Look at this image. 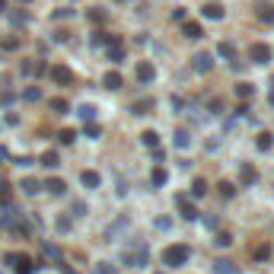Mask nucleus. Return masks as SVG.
<instances>
[{"mask_svg": "<svg viewBox=\"0 0 274 274\" xmlns=\"http://www.w3.org/2000/svg\"><path fill=\"white\" fill-rule=\"evenodd\" d=\"M191 262V245L188 243H172L163 249V265L166 268H182Z\"/></svg>", "mask_w": 274, "mask_h": 274, "instance_id": "nucleus-1", "label": "nucleus"}, {"mask_svg": "<svg viewBox=\"0 0 274 274\" xmlns=\"http://www.w3.org/2000/svg\"><path fill=\"white\" fill-rule=\"evenodd\" d=\"M147 258H150V249H147V243H131L128 249L122 252V262L128 265V268H144Z\"/></svg>", "mask_w": 274, "mask_h": 274, "instance_id": "nucleus-2", "label": "nucleus"}, {"mask_svg": "<svg viewBox=\"0 0 274 274\" xmlns=\"http://www.w3.org/2000/svg\"><path fill=\"white\" fill-rule=\"evenodd\" d=\"M6 265H13V271H16V274H35L38 268H42V262H32V258L23 255V252L6 255Z\"/></svg>", "mask_w": 274, "mask_h": 274, "instance_id": "nucleus-3", "label": "nucleus"}, {"mask_svg": "<svg viewBox=\"0 0 274 274\" xmlns=\"http://www.w3.org/2000/svg\"><path fill=\"white\" fill-rule=\"evenodd\" d=\"M191 70L195 73H211L213 70V55L211 51H198V55L191 58Z\"/></svg>", "mask_w": 274, "mask_h": 274, "instance_id": "nucleus-4", "label": "nucleus"}, {"mask_svg": "<svg viewBox=\"0 0 274 274\" xmlns=\"http://www.w3.org/2000/svg\"><path fill=\"white\" fill-rule=\"evenodd\" d=\"M124 55H128V51H124V42H122V38H112V42L105 45V58H109L112 64H122Z\"/></svg>", "mask_w": 274, "mask_h": 274, "instance_id": "nucleus-5", "label": "nucleus"}, {"mask_svg": "<svg viewBox=\"0 0 274 274\" xmlns=\"http://www.w3.org/2000/svg\"><path fill=\"white\" fill-rule=\"evenodd\" d=\"M176 207H179V213H182V220H198L201 217L198 207L188 201V195H176Z\"/></svg>", "mask_w": 274, "mask_h": 274, "instance_id": "nucleus-6", "label": "nucleus"}, {"mask_svg": "<svg viewBox=\"0 0 274 274\" xmlns=\"http://www.w3.org/2000/svg\"><path fill=\"white\" fill-rule=\"evenodd\" d=\"M249 61H252V64H268V61H271V48H268L265 42H255V45L249 48Z\"/></svg>", "mask_w": 274, "mask_h": 274, "instance_id": "nucleus-7", "label": "nucleus"}, {"mask_svg": "<svg viewBox=\"0 0 274 274\" xmlns=\"http://www.w3.org/2000/svg\"><path fill=\"white\" fill-rule=\"evenodd\" d=\"M134 77H137V83H153L156 80V67H153L150 61H137V70H134Z\"/></svg>", "mask_w": 274, "mask_h": 274, "instance_id": "nucleus-8", "label": "nucleus"}, {"mask_svg": "<svg viewBox=\"0 0 274 274\" xmlns=\"http://www.w3.org/2000/svg\"><path fill=\"white\" fill-rule=\"evenodd\" d=\"M80 185H83L86 191H92V188L102 185V176H99L96 169H83V172H80Z\"/></svg>", "mask_w": 274, "mask_h": 274, "instance_id": "nucleus-9", "label": "nucleus"}, {"mask_svg": "<svg viewBox=\"0 0 274 274\" xmlns=\"http://www.w3.org/2000/svg\"><path fill=\"white\" fill-rule=\"evenodd\" d=\"M128 226H131V220H128V217H118L115 223H109V226H105V239H109V243H112V239H118L124 230H128Z\"/></svg>", "mask_w": 274, "mask_h": 274, "instance_id": "nucleus-10", "label": "nucleus"}, {"mask_svg": "<svg viewBox=\"0 0 274 274\" xmlns=\"http://www.w3.org/2000/svg\"><path fill=\"white\" fill-rule=\"evenodd\" d=\"M239 182L243 185H255L258 182V172H255L252 163H239Z\"/></svg>", "mask_w": 274, "mask_h": 274, "instance_id": "nucleus-11", "label": "nucleus"}, {"mask_svg": "<svg viewBox=\"0 0 274 274\" xmlns=\"http://www.w3.org/2000/svg\"><path fill=\"white\" fill-rule=\"evenodd\" d=\"M102 86H105V90H112V92H118V90H122V86H124L122 73H118V70H109V73H105V77H102Z\"/></svg>", "mask_w": 274, "mask_h": 274, "instance_id": "nucleus-12", "label": "nucleus"}, {"mask_svg": "<svg viewBox=\"0 0 274 274\" xmlns=\"http://www.w3.org/2000/svg\"><path fill=\"white\" fill-rule=\"evenodd\" d=\"M182 35L188 38V42H198V38L204 35V29H201V23H185L182 19Z\"/></svg>", "mask_w": 274, "mask_h": 274, "instance_id": "nucleus-13", "label": "nucleus"}, {"mask_svg": "<svg viewBox=\"0 0 274 274\" xmlns=\"http://www.w3.org/2000/svg\"><path fill=\"white\" fill-rule=\"evenodd\" d=\"M48 73H51V80H55V83H64V86L73 83V73H70V67H61V64H58V67H51Z\"/></svg>", "mask_w": 274, "mask_h": 274, "instance_id": "nucleus-14", "label": "nucleus"}, {"mask_svg": "<svg viewBox=\"0 0 274 274\" xmlns=\"http://www.w3.org/2000/svg\"><path fill=\"white\" fill-rule=\"evenodd\" d=\"M211 268H213V274H239L236 262H230V258H217V262H213Z\"/></svg>", "mask_w": 274, "mask_h": 274, "instance_id": "nucleus-15", "label": "nucleus"}, {"mask_svg": "<svg viewBox=\"0 0 274 274\" xmlns=\"http://www.w3.org/2000/svg\"><path fill=\"white\" fill-rule=\"evenodd\" d=\"M42 188L48 191V195H58V198H61L64 191H67V182H64V179H48V182H45Z\"/></svg>", "mask_w": 274, "mask_h": 274, "instance_id": "nucleus-16", "label": "nucleus"}, {"mask_svg": "<svg viewBox=\"0 0 274 274\" xmlns=\"http://www.w3.org/2000/svg\"><path fill=\"white\" fill-rule=\"evenodd\" d=\"M201 16L217 23V19H223V6H220V3H204V6H201Z\"/></svg>", "mask_w": 274, "mask_h": 274, "instance_id": "nucleus-17", "label": "nucleus"}, {"mask_svg": "<svg viewBox=\"0 0 274 274\" xmlns=\"http://www.w3.org/2000/svg\"><path fill=\"white\" fill-rule=\"evenodd\" d=\"M172 137H176V140H172V147H176V150H185V147L191 144V134H188L185 128H176V134H172Z\"/></svg>", "mask_w": 274, "mask_h": 274, "instance_id": "nucleus-18", "label": "nucleus"}, {"mask_svg": "<svg viewBox=\"0 0 274 274\" xmlns=\"http://www.w3.org/2000/svg\"><path fill=\"white\" fill-rule=\"evenodd\" d=\"M150 182H153V188H163V185L169 182V172H166L163 166H156V169L150 172Z\"/></svg>", "mask_w": 274, "mask_h": 274, "instance_id": "nucleus-19", "label": "nucleus"}, {"mask_svg": "<svg viewBox=\"0 0 274 274\" xmlns=\"http://www.w3.org/2000/svg\"><path fill=\"white\" fill-rule=\"evenodd\" d=\"M86 19H90L92 26H102L105 19H109V13H105V10H99V6H90V10H86Z\"/></svg>", "mask_w": 274, "mask_h": 274, "instance_id": "nucleus-20", "label": "nucleus"}, {"mask_svg": "<svg viewBox=\"0 0 274 274\" xmlns=\"http://www.w3.org/2000/svg\"><path fill=\"white\" fill-rule=\"evenodd\" d=\"M153 109V99H134L131 102V115H147Z\"/></svg>", "mask_w": 274, "mask_h": 274, "instance_id": "nucleus-21", "label": "nucleus"}, {"mask_svg": "<svg viewBox=\"0 0 274 274\" xmlns=\"http://www.w3.org/2000/svg\"><path fill=\"white\" fill-rule=\"evenodd\" d=\"M77 115H80V122H96V105L83 102V105L77 109Z\"/></svg>", "mask_w": 274, "mask_h": 274, "instance_id": "nucleus-22", "label": "nucleus"}, {"mask_svg": "<svg viewBox=\"0 0 274 274\" xmlns=\"http://www.w3.org/2000/svg\"><path fill=\"white\" fill-rule=\"evenodd\" d=\"M258 19H262V23H274V3H258Z\"/></svg>", "mask_w": 274, "mask_h": 274, "instance_id": "nucleus-23", "label": "nucleus"}, {"mask_svg": "<svg viewBox=\"0 0 274 274\" xmlns=\"http://www.w3.org/2000/svg\"><path fill=\"white\" fill-rule=\"evenodd\" d=\"M213 245H220V249H230V245H233V233L217 230V236H213Z\"/></svg>", "mask_w": 274, "mask_h": 274, "instance_id": "nucleus-24", "label": "nucleus"}, {"mask_svg": "<svg viewBox=\"0 0 274 274\" xmlns=\"http://www.w3.org/2000/svg\"><path fill=\"white\" fill-rule=\"evenodd\" d=\"M58 163H61V156H58V150H48V153H42V166H45V169H55Z\"/></svg>", "mask_w": 274, "mask_h": 274, "instance_id": "nucleus-25", "label": "nucleus"}, {"mask_svg": "<svg viewBox=\"0 0 274 274\" xmlns=\"http://www.w3.org/2000/svg\"><path fill=\"white\" fill-rule=\"evenodd\" d=\"M233 92H236V99H249L252 92H255V86H252V83H236V86H233Z\"/></svg>", "mask_w": 274, "mask_h": 274, "instance_id": "nucleus-26", "label": "nucleus"}, {"mask_svg": "<svg viewBox=\"0 0 274 274\" xmlns=\"http://www.w3.org/2000/svg\"><path fill=\"white\" fill-rule=\"evenodd\" d=\"M233 55H236L233 42H217V58H233Z\"/></svg>", "mask_w": 274, "mask_h": 274, "instance_id": "nucleus-27", "label": "nucleus"}, {"mask_svg": "<svg viewBox=\"0 0 274 274\" xmlns=\"http://www.w3.org/2000/svg\"><path fill=\"white\" fill-rule=\"evenodd\" d=\"M255 147H258V150H271V147H274V137L268 134V131H262V134H258V140H255Z\"/></svg>", "mask_w": 274, "mask_h": 274, "instance_id": "nucleus-28", "label": "nucleus"}, {"mask_svg": "<svg viewBox=\"0 0 274 274\" xmlns=\"http://www.w3.org/2000/svg\"><path fill=\"white\" fill-rule=\"evenodd\" d=\"M23 191L26 195H38V191H42V182H38V179H23Z\"/></svg>", "mask_w": 274, "mask_h": 274, "instance_id": "nucleus-29", "label": "nucleus"}, {"mask_svg": "<svg viewBox=\"0 0 274 274\" xmlns=\"http://www.w3.org/2000/svg\"><path fill=\"white\" fill-rule=\"evenodd\" d=\"M10 23L13 26H26V23H29V13H26V10H10Z\"/></svg>", "mask_w": 274, "mask_h": 274, "instance_id": "nucleus-30", "label": "nucleus"}, {"mask_svg": "<svg viewBox=\"0 0 274 274\" xmlns=\"http://www.w3.org/2000/svg\"><path fill=\"white\" fill-rule=\"evenodd\" d=\"M207 195V182L204 179H195V182H191V198H204Z\"/></svg>", "mask_w": 274, "mask_h": 274, "instance_id": "nucleus-31", "label": "nucleus"}, {"mask_svg": "<svg viewBox=\"0 0 274 274\" xmlns=\"http://www.w3.org/2000/svg\"><path fill=\"white\" fill-rule=\"evenodd\" d=\"M140 144L144 147H159V134L156 131H144V134H140Z\"/></svg>", "mask_w": 274, "mask_h": 274, "instance_id": "nucleus-32", "label": "nucleus"}, {"mask_svg": "<svg viewBox=\"0 0 274 274\" xmlns=\"http://www.w3.org/2000/svg\"><path fill=\"white\" fill-rule=\"evenodd\" d=\"M217 191H220V198H233L236 195V185L233 182H217Z\"/></svg>", "mask_w": 274, "mask_h": 274, "instance_id": "nucleus-33", "label": "nucleus"}, {"mask_svg": "<svg viewBox=\"0 0 274 274\" xmlns=\"http://www.w3.org/2000/svg\"><path fill=\"white\" fill-rule=\"evenodd\" d=\"M51 109H55L58 115H67V112H70V102H67V99H51Z\"/></svg>", "mask_w": 274, "mask_h": 274, "instance_id": "nucleus-34", "label": "nucleus"}, {"mask_svg": "<svg viewBox=\"0 0 274 274\" xmlns=\"http://www.w3.org/2000/svg\"><path fill=\"white\" fill-rule=\"evenodd\" d=\"M112 38H115V35H109V32H102V29H99V32H92V38H90V42H92V45H109Z\"/></svg>", "mask_w": 274, "mask_h": 274, "instance_id": "nucleus-35", "label": "nucleus"}, {"mask_svg": "<svg viewBox=\"0 0 274 274\" xmlns=\"http://www.w3.org/2000/svg\"><path fill=\"white\" fill-rule=\"evenodd\" d=\"M86 213H90V207H86L83 201H73L70 204V217H86Z\"/></svg>", "mask_w": 274, "mask_h": 274, "instance_id": "nucleus-36", "label": "nucleus"}, {"mask_svg": "<svg viewBox=\"0 0 274 274\" xmlns=\"http://www.w3.org/2000/svg\"><path fill=\"white\" fill-rule=\"evenodd\" d=\"M83 134L90 137V140H96L99 137V124L96 122H83Z\"/></svg>", "mask_w": 274, "mask_h": 274, "instance_id": "nucleus-37", "label": "nucleus"}, {"mask_svg": "<svg viewBox=\"0 0 274 274\" xmlns=\"http://www.w3.org/2000/svg\"><path fill=\"white\" fill-rule=\"evenodd\" d=\"M23 99L26 102H38V99H42V90H38V86H29V90L23 92Z\"/></svg>", "mask_w": 274, "mask_h": 274, "instance_id": "nucleus-38", "label": "nucleus"}, {"mask_svg": "<svg viewBox=\"0 0 274 274\" xmlns=\"http://www.w3.org/2000/svg\"><path fill=\"white\" fill-rule=\"evenodd\" d=\"M96 274H118V268L112 262H96Z\"/></svg>", "mask_w": 274, "mask_h": 274, "instance_id": "nucleus-39", "label": "nucleus"}, {"mask_svg": "<svg viewBox=\"0 0 274 274\" xmlns=\"http://www.w3.org/2000/svg\"><path fill=\"white\" fill-rule=\"evenodd\" d=\"M70 226H73V217H58V223H55V230H58V233H67V230H70Z\"/></svg>", "mask_w": 274, "mask_h": 274, "instance_id": "nucleus-40", "label": "nucleus"}, {"mask_svg": "<svg viewBox=\"0 0 274 274\" xmlns=\"http://www.w3.org/2000/svg\"><path fill=\"white\" fill-rule=\"evenodd\" d=\"M58 140H61L64 147H70L73 140H77V131H70V128H67V131H61V134H58Z\"/></svg>", "mask_w": 274, "mask_h": 274, "instance_id": "nucleus-41", "label": "nucleus"}, {"mask_svg": "<svg viewBox=\"0 0 274 274\" xmlns=\"http://www.w3.org/2000/svg\"><path fill=\"white\" fill-rule=\"evenodd\" d=\"M207 112H211V115H220V112H223V99H211V102H207Z\"/></svg>", "mask_w": 274, "mask_h": 274, "instance_id": "nucleus-42", "label": "nucleus"}, {"mask_svg": "<svg viewBox=\"0 0 274 274\" xmlns=\"http://www.w3.org/2000/svg\"><path fill=\"white\" fill-rule=\"evenodd\" d=\"M265 258H271V245H258L255 249V262H265Z\"/></svg>", "mask_w": 274, "mask_h": 274, "instance_id": "nucleus-43", "label": "nucleus"}, {"mask_svg": "<svg viewBox=\"0 0 274 274\" xmlns=\"http://www.w3.org/2000/svg\"><path fill=\"white\" fill-rule=\"evenodd\" d=\"M67 16H73V10H70V6H61V10H55V13H51V19H55V23H58V19H67Z\"/></svg>", "mask_w": 274, "mask_h": 274, "instance_id": "nucleus-44", "label": "nucleus"}, {"mask_svg": "<svg viewBox=\"0 0 274 274\" xmlns=\"http://www.w3.org/2000/svg\"><path fill=\"white\" fill-rule=\"evenodd\" d=\"M153 226H156V230H169L172 220H169V217H156V220H153Z\"/></svg>", "mask_w": 274, "mask_h": 274, "instance_id": "nucleus-45", "label": "nucleus"}, {"mask_svg": "<svg viewBox=\"0 0 274 274\" xmlns=\"http://www.w3.org/2000/svg\"><path fill=\"white\" fill-rule=\"evenodd\" d=\"M204 226H207V230H217V226H220L217 213H211V217H204Z\"/></svg>", "mask_w": 274, "mask_h": 274, "instance_id": "nucleus-46", "label": "nucleus"}, {"mask_svg": "<svg viewBox=\"0 0 274 274\" xmlns=\"http://www.w3.org/2000/svg\"><path fill=\"white\" fill-rule=\"evenodd\" d=\"M150 156H153V159H156V163H159V159H166V153L159 150V147H150Z\"/></svg>", "mask_w": 274, "mask_h": 274, "instance_id": "nucleus-47", "label": "nucleus"}, {"mask_svg": "<svg viewBox=\"0 0 274 274\" xmlns=\"http://www.w3.org/2000/svg\"><path fill=\"white\" fill-rule=\"evenodd\" d=\"M45 73H48V64L38 61V64H35V77H45Z\"/></svg>", "mask_w": 274, "mask_h": 274, "instance_id": "nucleus-48", "label": "nucleus"}, {"mask_svg": "<svg viewBox=\"0 0 274 274\" xmlns=\"http://www.w3.org/2000/svg\"><path fill=\"white\" fill-rule=\"evenodd\" d=\"M3 48H6V51H16V48H19V42H16V38H6Z\"/></svg>", "mask_w": 274, "mask_h": 274, "instance_id": "nucleus-49", "label": "nucleus"}, {"mask_svg": "<svg viewBox=\"0 0 274 274\" xmlns=\"http://www.w3.org/2000/svg\"><path fill=\"white\" fill-rule=\"evenodd\" d=\"M172 19H176V23H182V19H185V10H182V6H179V10H172Z\"/></svg>", "mask_w": 274, "mask_h": 274, "instance_id": "nucleus-50", "label": "nucleus"}, {"mask_svg": "<svg viewBox=\"0 0 274 274\" xmlns=\"http://www.w3.org/2000/svg\"><path fill=\"white\" fill-rule=\"evenodd\" d=\"M268 102L274 105V77H271V92H268Z\"/></svg>", "mask_w": 274, "mask_h": 274, "instance_id": "nucleus-51", "label": "nucleus"}, {"mask_svg": "<svg viewBox=\"0 0 274 274\" xmlns=\"http://www.w3.org/2000/svg\"><path fill=\"white\" fill-rule=\"evenodd\" d=\"M3 6H6V0H0V13H3Z\"/></svg>", "mask_w": 274, "mask_h": 274, "instance_id": "nucleus-52", "label": "nucleus"}, {"mask_svg": "<svg viewBox=\"0 0 274 274\" xmlns=\"http://www.w3.org/2000/svg\"><path fill=\"white\" fill-rule=\"evenodd\" d=\"M19 3H29V0H19Z\"/></svg>", "mask_w": 274, "mask_h": 274, "instance_id": "nucleus-53", "label": "nucleus"}, {"mask_svg": "<svg viewBox=\"0 0 274 274\" xmlns=\"http://www.w3.org/2000/svg\"><path fill=\"white\" fill-rule=\"evenodd\" d=\"M156 274H163V271H156Z\"/></svg>", "mask_w": 274, "mask_h": 274, "instance_id": "nucleus-54", "label": "nucleus"}]
</instances>
